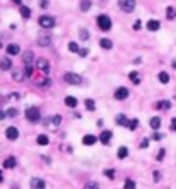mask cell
<instances>
[{"mask_svg": "<svg viewBox=\"0 0 176 189\" xmlns=\"http://www.w3.org/2000/svg\"><path fill=\"white\" fill-rule=\"evenodd\" d=\"M98 26L101 31H110L111 29V19L108 17L106 14H101L98 16Z\"/></svg>", "mask_w": 176, "mask_h": 189, "instance_id": "1", "label": "cell"}, {"mask_svg": "<svg viewBox=\"0 0 176 189\" xmlns=\"http://www.w3.org/2000/svg\"><path fill=\"white\" fill-rule=\"evenodd\" d=\"M63 79H65V83H69V84H72V86H81L82 84V78L79 74H75V72H67V74L63 76Z\"/></svg>", "mask_w": 176, "mask_h": 189, "instance_id": "2", "label": "cell"}, {"mask_svg": "<svg viewBox=\"0 0 176 189\" xmlns=\"http://www.w3.org/2000/svg\"><path fill=\"white\" fill-rule=\"evenodd\" d=\"M26 119L29 120V122H38V120L41 119V112L38 110L36 107H29L26 110Z\"/></svg>", "mask_w": 176, "mask_h": 189, "instance_id": "3", "label": "cell"}, {"mask_svg": "<svg viewBox=\"0 0 176 189\" xmlns=\"http://www.w3.org/2000/svg\"><path fill=\"white\" fill-rule=\"evenodd\" d=\"M38 22H40V26L43 28V29H52V28L55 26V19H53L52 16H41Z\"/></svg>", "mask_w": 176, "mask_h": 189, "instance_id": "4", "label": "cell"}, {"mask_svg": "<svg viewBox=\"0 0 176 189\" xmlns=\"http://www.w3.org/2000/svg\"><path fill=\"white\" fill-rule=\"evenodd\" d=\"M120 9L125 12H132L135 9V0H120Z\"/></svg>", "mask_w": 176, "mask_h": 189, "instance_id": "5", "label": "cell"}, {"mask_svg": "<svg viewBox=\"0 0 176 189\" xmlns=\"http://www.w3.org/2000/svg\"><path fill=\"white\" fill-rule=\"evenodd\" d=\"M5 136H7V139L15 141V139L19 137V131H17V127H14V126L7 127V131H5Z\"/></svg>", "mask_w": 176, "mask_h": 189, "instance_id": "6", "label": "cell"}, {"mask_svg": "<svg viewBox=\"0 0 176 189\" xmlns=\"http://www.w3.org/2000/svg\"><path fill=\"white\" fill-rule=\"evenodd\" d=\"M128 97V89L125 88V86H121V88H118L116 91H115V98H116L118 101L125 100V98Z\"/></svg>", "mask_w": 176, "mask_h": 189, "instance_id": "7", "label": "cell"}, {"mask_svg": "<svg viewBox=\"0 0 176 189\" xmlns=\"http://www.w3.org/2000/svg\"><path fill=\"white\" fill-rule=\"evenodd\" d=\"M36 67H38L40 70H43L44 74H48V72H50V64H48V60H46V59H38Z\"/></svg>", "mask_w": 176, "mask_h": 189, "instance_id": "8", "label": "cell"}, {"mask_svg": "<svg viewBox=\"0 0 176 189\" xmlns=\"http://www.w3.org/2000/svg\"><path fill=\"white\" fill-rule=\"evenodd\" d=\"M111 137H113V133H111V131H103L101 136H99V141H101L103 145H110Z\"/></svg>", "mask_w": 176, "mask_h": 189, "instance_id": "9", "label": "cell"}, {"mask_svg": "<svg viewBox=\"0 0 176 189\" xmlns=\"http://www.w3.org/2000/svg\"><path fill=\"white\" fill-rule=\"evenodd\" d=\"M31 187L33 189H44L46 187V182H44L43 179H40V177H34L33 181H31Z\"/></svg>", "mask_w": 176, "mask_h": 189, "instance_id": "10", "label": "cell"}, {"mask_svg": "<svg viewBox=\"0 0 176 189\" xmlns=\"http://www.w3.org/2000/svg\"><path fill=\"white\" fill-rule=\"evenodd\" d=\"M98 141V137L96 136H92V134H86L84 137H82V145H86V146H92Z\"/></svg>", "mask_w": 176, "mask_h": 189, "instance_id": "11", "label": "cell"}, {"mask_svg": "<svg viewBox=\"0 0 176 189\" xmlns=\"http://www.w3.org/2000/svg\"><path fill=\"white\" fill-rule=\"evenodd\" d=\"M33 52H31V50H26V52L22 53V60H24V64H26V67L27 65H31V64H33Z\"/></svg>", "mask_w": 176, "mask_h": 189, "instance_id": "12", "label": "cell"}, {"mask_svg": "<svg viewBox=\"0 0 176 189\" xmlns=\"http://www.w3.org/2000/svg\"><path fill=\"white\" fill-rule=\"evenodd\" d=\"M159 28H161V22L156 21V19H150V21L147 22V29L149 31H157Z\"/></svg>", "mask_w": 176, "mask_h": 189, "instance_id": "13", "label": "cell"}, {"mask_svg": "<svg viewBox=\"0 0 176 189\" xmlns=\"http://www.w3.org/2000/svg\"><path fill=\"white\" fill-rule=\"evenodd\" d=\"M10 67H12V62H10L9 57H4V59L0 60V69H2V70H9Z\"/></svg>", "mask_w": 176, "mask_h": 189, "instance_id": "14", "label": "cell"}, {"mask_svg": "<svg viewBox=\"0 0 176 189\" xmlns=\"http://www.w3.org/2000/svg\"><path fill=\"white\" fill-rule=\"evenodd\" d=\"M116 124L118 126H121V127H128V119H127V115H123V114H120V115H116Z\"/></svg>", "mask_w": 176, "mask_h": 189, "instance_id": "15", "label": "cell"}, {"mask_svg": "<svg viewBox=\"0 0 176 189\" xmlns=\"http://www.w3.org/2000/svg\"><path fill=\"white\" fill-rule=\"evenodd\" d=\"M149 126H150V129L157 131L159 127H161V119H159V117H152V119L149 120Z\"/></svg>", "mask_w": 176, "mask_h": 189, "instance_id": "16", "label": "cell"}, {"mask_svg": "<svg viewBox=\"0 0 176 189\" xmlns=\"http://www.w3.org/2000/svg\"><path fill=\"white\" fill-rule=\"evenodd\" d=\"M19 52H21V48H19V45H15V43H10L7 47V53L9 55H17Z\"/></svg>", "mask_w": 176, "mask_h": 189, "instance_id": "17", "label": "cell"}, {"mask_svg": "<svg viewBox=\"0 0 176 189\" xmlns=\"http://www.w3.org/2000/svg\"><path fill=\"white\" fill-rule=\"evenodd\" d=\"M15 163H17V162H15L14 156H9V158H5V160H4V167H5V169H14V167H15Z\"/></svg>", "mask_w": 176, "mask_h": 189, "instance_id": "18", "label": "cell"}, {"mask_svg": "<svg viewBox=\"0 0 176 189\" xmlns=\"http://www.w3.org/2000/svg\"><path fill=\"white\" fill-rule=\"evenodd\" d=\"M19 11H21V16L24 19H29L31 17V9L27 7V5H21V9H19Z\"/></svg>", "mask_w": 176, "mask_h": 189, "instance_id": "19", "label": "cell"}, {"mask_svg": "<svg viewBox=\"0 0 176 189\" xmlns=\"http://www.w3.org/2000/svg\"><path fill=\"white\" fill-rule=\"evenodd\" d=\"M99 45L103 47L104 50H110V48H113V41L111 40H108V38H103V40L99 41Z\"/></svg>", "mask_w": 176, "mask_h": 189, "instance_id": "20", "label": "cell"}, {"mask_svg": "<svg viewBox=\"0 0 176 189\" xmlns=\"http://www.w3.org/2000/svg\"><path fill=\"white\" fill-rule=\"evenodd\" d=\"M127 156H128V148H127V146H120V148H118V158L123 160V158H127Z\"/></svg>", "mask_w": 176, "mask_h": 189, "instance_id": "21", "label": "cell"}, {"mask_svg": "<svg viewBox=\"0 0 176 189\" xmlns=\"http://www.w3.org/2000/svg\"><path fill=\"white\" fill-rule=\"evenodd\" d=\"M60 122H62V117H60V115H53L52 119L44 120V124H53V126H58Z\"/></svg>", "mask_w": 176, "mask_h": 189, "instance_id": "22", "label": "cell"}, {"mask_svg": "<svg viewBox=\"0 0 176 189\" xmlns=\"http://www.w3.org/2000/svg\"><path fill=\"white\" fill-rule=\"evenodd\" d=\"M65 105H67V107H70V108L77 107V98H75V97H67L65 98Z\"/></svg>", "mask_w": 176, "mask_h": 189, "instance_id": "23", "label": "cell"}, {"mask_svg": "<svg viewBox=\"0 0 176 189\" xmlns=\"http://www.w3.org/2000/svg\"><path fill=\"white\" fill-rule=\"evenodd\" d=\"M24 78H26V72H24V70H15L14 74H12V79H14V81H22Z\"/></svg>", "mask_w": 176, "mask_h": 189, "instance_id": "24", "label": "cell"}, {"mask_svg": "<svg viewBox=\"0 0 176 189\" xmlns=\"http://www.w3.org/2000/svg\"><path fill=\"white\" fill-rule=\"evenodd\" d=\"M156 107H157V108H162V110H169V108H171V101H168V100L157 101V103H156Z\"/></svg>", "mask_w": 176, "mask_h": 189, "instance_id": "25", "label": "cell"}, {"mask_svg": "<svg viewBox=\"0 0 176 189\" xmlns=\"http://www.w3.org/2000/svg\"><path fill=\"white\" fill-rule=\"evenodd\" d=\"M38 145H41V146L50 145V137L44 136V134H40V136H38Z\"/></svg>", "mask_w": 176, "mask_h": 189, "instance_id": "26", "label": "cell"}, {"mask_svg": "<svg viewBox=\"0 0 176 189\" xmlns=\"http://www.w3.org/2000/svg\"><path fill=\"white\" fill-rule=\"evenodd\" d=\"M38 41H40V45H41V47H48V45H50V41H52V38L48 36V34H44V36L41 34V36H40V40H38Z\"/></svg>", "mask_w": 176, "mask_h": 189, "instance_id": "27", "label": "cell"}, {"mask_svg": "<svg viewBox=\"0 0 176 189\" xmlns=\"http://www.w3.org/2000/svg\"><path fill=\"white\" fill-rule=\"evenodd\" d=\"M130 81L133 83V84H139L140 83V76H139V72H135V70H132V72H130Z\"/></svg>", "mask_w": 176, "mask_h": 189, "instance_id": "28", "label": "cell"}, {"mask_svg": "<svg viewBox=\"0 0 176 189\" xmlns=\"http://www.w3.org/2000/svg\"><path fill=\"white\" fill-rule=\"evenodd\" d=\"M159 81H161L162 84H168L169 83V74L168 72H159Z\"/></svg>", "mask_w": 176, "mask_h": 189, "instance_id": "29", "label": "cell"}, {"mask_svg": "<svg viewBox=\"0 0 176 189\" xmlns=\"http://www.w3.org/2000/svg\"><path fill=\"white\" fill-rule=\"evenodd\" d=\"M123 189H135V181L133 179H127L123 184Z\"/></svg>", "mask_w": 176, "mask_h": 189, "instance_id": "30", "label": "cell"}, {"mask_svg": "<svg viewBox=\"0 0 176 189\" xmlns=\"http://www.w3.org/2000/svg\"><path fill=\"white\" fill-rule=\"evenodd\" d=\"M86 108H87L89 112H94V108H96V103H94V100H91V98H87V100H86Z\"/></svg>", "mask_w": 176, "mask_h": 189, "instance_id": "31", "label": "cell"}, {"mask_svg": "<svg viewBox=\"0 0 176 189\" xmlns=\"http://www.w3.org/2000/svg\"><path fill=\"white\" fill-rule=\"evenodd\" d=\"M91 9V0H81V11H89Z\"/></svg>", "mask_w": 176, "mask_h": 189, "instance_id": "32", "label": "cell"}, {"mask_svg": "<svg viewBox=\"0 0 176 189\" xmlns=\"http://www.w3.org/2000/svg\"><path fill=\"white\" fill-rule=\"evenodd\" d=\"M139 119H132V120H128V129L130 131H135L137 127H139Z\"/></svg>", "mask_w": 176, "mask_h": 189, "instance_id": "33", "label": "cell"}, {"mask_svg": "<svg viewBox=\"0 0 176 189\" xmlns=\"http://www.w3.org/2000/svg\"><path fill=\"white\" fill-rule=\"evenodd\" d=\"M166 16H168V19H176V9L168 7L166 9Z\"/></svg>", "mask_w": 176, "mask_h": 189, "instance_id": "34", "label": "cell"}, {"mask_svg": "<svg viewBox=\"0 0 176 189\" xmlns=\"http://www.w3.org/2000/svg\"><path fill=\"white\" fill-rule=\"evenodd\" d=\"M84 189H99V184L96 181H89L87 184L84 186Z\"/></svg>", "mask_w": 176, "mask_h": 189, "instance_id": "35", "label": "cell"}, {"mask_svg": "<svg viewBox=\"0 0 176 189\" xmlns=\"http://www.w3.org/2000/svg\"><path fill=\"white\" fill-rule=\"evenodd\" d=\"M69 50H70V52H73V53H77L79 52V45L75 43V41H70V43H69Z\"/></svg>", "mask_w": 176, "mask_h": 189, "instance_id": "36", "label": "cell"}, {"mask_svg": "<svg viewBox=\"0 0 176 189\" xmlns=\"http://www.w3.org/2000/svg\"><path fill=\"white\" fill-rule=\"evenodd\" d=\"M79 36H81V40H89V31L87 29H81L79 31Z\"/></svg>", "mask_w": 176, "mask_h": 189, "instance_id": "37", "label": "cell"}, {"mask_svg": "<svg viewBox=\"0 0 176 189\" xmlns=\"http://www.w3.org/2000/svg\"><path fill=\"white\" fill-rule=\"evenodd\" d=\"M7 117H17V110H15V108H9L7 110Z\"/></svg>", "mask_w": 176, "mask_h": 189, "instance_id": "38", "label": "cell"}, {"mask_svg": "<svg viewBox=\"0 0 176 189\" xmlns=\"http://www.w3.org/2000/svg\"><path fill=\"white\" fill-rule=\"evenodd\" d=\"M24 72H26V76H27V78H31V76H33V67H31V65H27L26 69H24Z\"/></svg>", "mask_w": 176, "mask_h": 189, "instance_id": "39", "label": "cell"}, {"mask_svg": "<svg viewBox=\"0 0 176 189\" xmlns=\"http://www.w3.org/2000/svg\"><path fill=\"white\" fill-rule=\"evenodd\" d=\"M104 175H106V177H110V179H113L115 177V170H104Z\"/></svg>", "mask_w": 176, "mask_h": 189, "instance_id": "40", "label": "cell"}, {"mask_svg": "<svg viewBox=\"0 0 176 189\" xmlns=\"http://www.w3.org/2000/svg\"><path fill=\"white\" fill-rule=\"evenodd\" d=\"M140 28H142V22H140V21H135V22H133V29H135V31H139Z\"/></svg>", "mask_w": 176, "mask_h": 189, "instance_id": "41", "label": "cell"}, {"mask_svg": "<svg viewBox=\"0 0 176 189\" xmlns=\"http://www.w3.org/2000/svg\"><path fill=\"white\" fill-rule=\"evenodd\" d=\"M152 139H154V141H161L162 139V134L161 133H156L154 136H152Z\"/></svg>", "mask_w": 176, "mask_h": 189, "instance_id": "42", "label": "cell"}, {"mask_svg": "<svg viewBox=\"0 0 176 189\" xmlns=\"http://www.w3.org/2000/svg\"><path fill=\"white\" fill-rule=\"evenodd\" d=\"M40 7L41 9H46L48 7V0H40Z\"/></svg>", "mask_w": 176, "mask_h": 189, "instance_id": "43", "label": "cell"}, {"mask_svg": "<svg viewBox=\"0 0 176 189\" xmlns=\"http://www.w3.org/2000/svg\"><path fill=\"white\" fill-rule=\"evenodd\" d=\"M164 153H166V150H159V155H157V160H159V162L164 158Z\"/></svg>", "mask_w": 176, "mask_h": 189, "instance_id": "44", "label": "cell"}, {"mask_svg": "<svg viewBox=\"0 0 176 189\" xmlns=\"http://www.w3.org/2000/svg\"><path fill=\"white\" fill-rule=\"evenodd\" d=\"M50 83H52L50 79H44V81H41V83H40V86H44V88H48V86H50Z\"/></svg>", "mask_w": 176, "mask_h": 189, "instance_id": "45", "label": "cell"}, {"mask_svg": "<svg viewBox=\"0 0 176 189\" xmlns=\"http://www.w3.org/2000/svg\"><path fill=\"white\" fill-rule=\"evenodd\" d=\"M87 53H89V50H87V48H82V50H79V55H81V57H86Z\"/></svg>", "mask_w": 176, "mask_h": 189, "instance_id": "46", "label": "cell"}, {"mask_svg": "<svg viewBox=\"0 0 176 189\" xmlns=\"http://www.w3.org/2000/svg\"><path fill=\"white\" fill-rule=\"evenodd\" d=\"M149 146V139H144L142 143H140V148H147Z\"/></svg>", "mask_w": 176, "mask_h": 189, "instance_id": "47", "label": "cell"}, {"mask_svg": "<svg viewBox=\"0 0 176 189\" xmlns=\"http://www.w3.org/2000/svg\"><path fill=\"white\" fill-rule=\"evenodd\" d=\"M171 131H174V133H176V117L171 120Z\"/></svg>", "mask_w": 176, "mask_h": 189, "instance_id": "48", "label": "cell"}, {"mask_svg": "<svg viewBox=\"0 0 176 189\" xmlns=\"http://www.w3.org/2000/svg\"><path fill=\"white\" fill-rule=\"evenodd\" d=\"M9 98H12V100H17V98H19V93H10V95H9Z\"/></svg>", "mask_w": 176, "mask_h": 189, "instance_id": "49", "label": "cell"}, {"mask_svg": "<svg viewBox=\"0 0 176 189\" xmlns=\"http://www.w3.org/2000/svg\"><path fill=\"white\" fill-rule=\"evenodd\" d=\"M5 117H7V114H5V112H2V110H0V120H4Z\"/></svg>", "mask_w": 176, "mask_h": 189, "instance_id": "50", "label": "cell"}, {"mask_svg": "<svg viewBox=\"0 0 176 189\" xmlns=\"http://www.w3.org/2000/svg\"><path fill=\"white\" fill-rule=\"evenodd\" d=\"M154 177H156V181H159V179H161V174H159V172H154Z\"/></svg>", "mask_w": 176, "mask_h": 189, "instance_id": "51", "label": "cell"}, {"mask_svg": "<svg viewBox=\"0 0 176 189\" xmlns=\"http://www.w3.org/2000/svg\"><path fill=\"white\" fill-rule=\"evenodd\" d=\"M12 2H14V4H17L19 7H21V5H22V0H12Z\"/></svg>", "mask_w": 176, "mask_h": 189, "instance_id": "52", "label": "cell"}, {"mask_svg": "<svg viewBox=\"0 0 176 189\" xmlns=\"http://www.w3.org/2000/svg\"><path fill=\"white\" fill-rule=\"evenodd\" d=\"M171 65H173V69H176V57L173 59V62H171Z\"/></svg>", "mask_w": 176, "mask_h": 189, "instance_id": "53", "label": "cell"}, {"mask_svg": "<svg viewBox=\"0 0 176 189\" xmlns=\"http://www.w3.org/2000/svg\"><path fill=\"white\" fill-rule=\"evenodd\" d=\"M4 181V174H2V170H0V182Z\"/></svg>", "mask_w": 176, "mask_h": 189, "instance_id": "54", "label": "cell"}, {"mask_svg": "<svg viewBox=\"0 0 176 189\" xmlns=\"http://www.w3.org/2000/svg\"><path fill=\"white\" fill-rule=\"evenodd\" d=\"M15 189H19V187H15Z\"/></svg>", "mask_w": 176, "mask_h": 189, "instance_id": "55", "label": "cell"}]
</instances>
